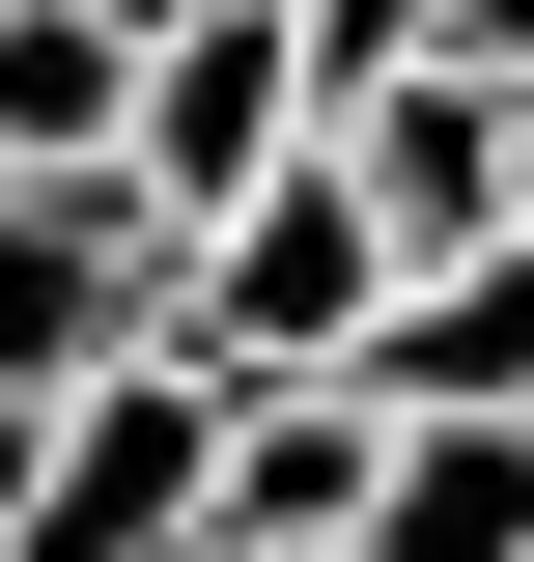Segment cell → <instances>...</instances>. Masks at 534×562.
I'll list each match as a JSON object with an SVG mask.
<instances>
[{
    "instance_id": "obj_1",
    "label": "cell",
    "mask_w": 534,
    "mask_h": 562,
    "mask_svg": "<svg viewBox=\"0 0 534 562\" xmlns=\"http://www.w3.org/2000/svg\"><path fill=\"white\" fill-rule=\"evenodd\" d=\"M281 169H310V57H281V0L141 29V85H113V198H141V225H225V198H281Z\"/></svg>"
},
{
    "instance_id": "obj_2",
    "label": "cell",
    "mask_w": 534,
    "mask_h": 562,
    "mask_svg": "<svg viewBox=\"0 0 534 562\" xmlns=\"http://www.w3.org/2000/svg\"><path fill=\"white\" fill-rule=\"evenodd\" d=\"M141 310H169V225L141 198H0V450H29L57 394H113Z\"/></svg>"
},
{
    "instance_id": "obj_4",
    "label": "cell",
    "mask_w": 534,
    "mask_h": 562,
    "mask_svg": "<svg viewBox=\"0 0 534 562\" xmlns=\"http://www.w3.org/2000/svg\"><path fill=\"white\" fill-rule=\"evenodd\" d=\"M422 57H450V85H507V113H534V0H422Z\"/></svg>"
},
{
    "instance_id": "obj_3",
    "label": "cell",
    "mask_w": 534,
    "mask_h": 562,
    "mask_svg": "<svg viewBox=\"0 0 534 562\" xmlns=\"http://www.w3.org/2000/svg\"><path fill=\"white\" fill-rule=\"evenodd\" d=\"M337 562H534V422H394Z\"/></svg>"
},
{
    "instance_id": "obj_5",
    "label": "cell",
    "mask_w": 534,
    "mask_h": 562,
    "mask_svg": "<svg viewBox=\"0 0 534 562\" xmlns=\"http://www.w3.org/2000/svg\"><path fill=\"white\" fill-rule=\"evenodd\" d=\"M507 254H534V113H507Z\"/></svg>"
}]
</instances>
